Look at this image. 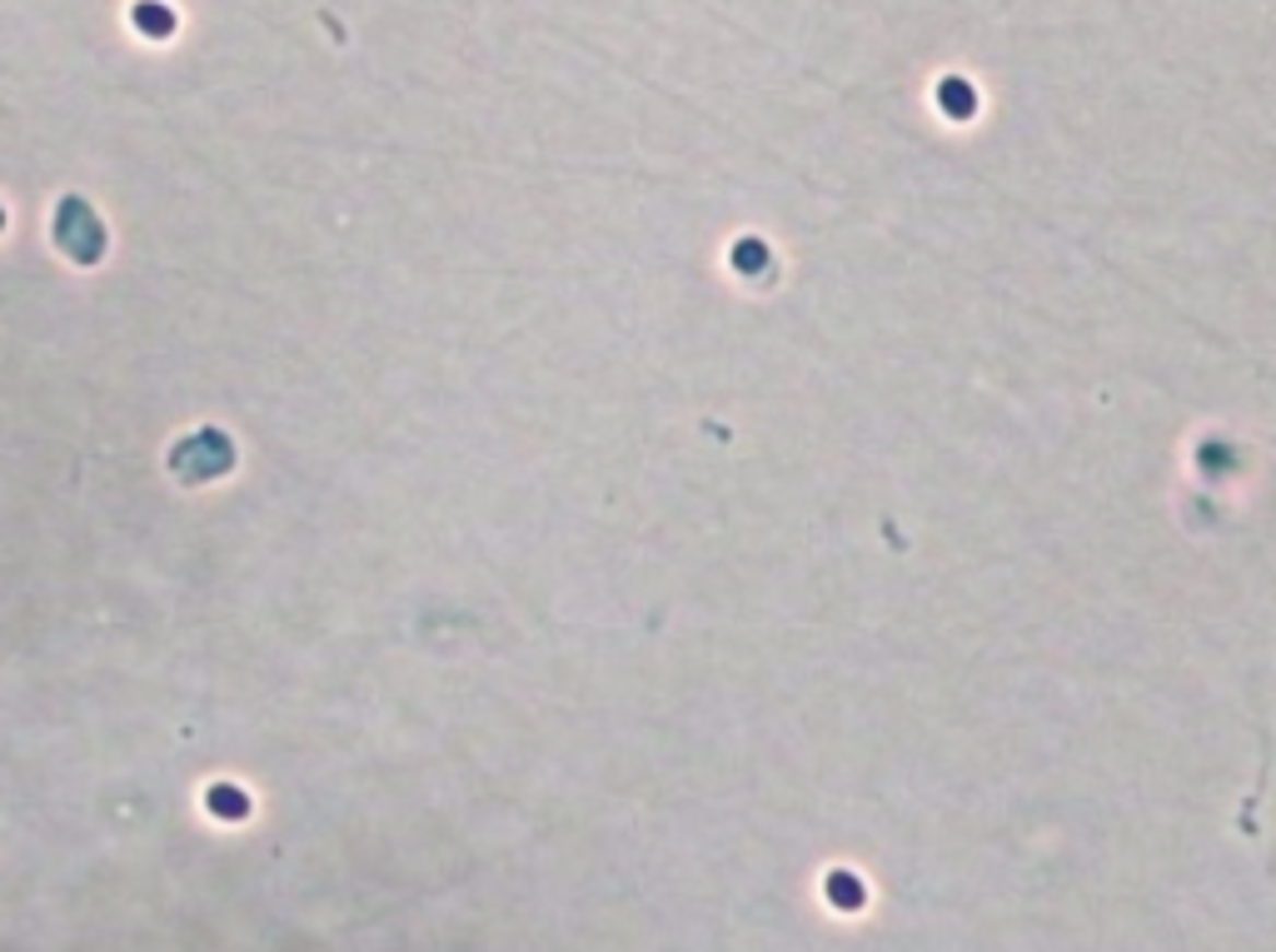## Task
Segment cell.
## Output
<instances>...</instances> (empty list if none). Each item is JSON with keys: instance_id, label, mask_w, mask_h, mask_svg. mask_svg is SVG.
<instances>
[{"instance_id": "cell-2", "label": "cell", "mask_w": 1276, "mask_h": 952, "mask_svg": "<svg viewBox=\"0 0 1276 952\" xmlns=\"http://www.w3.org/2000/svg\"><path fill=\"white\" fill-rule=\"evenodd\" d=\"M210 808H215L220 818H245V794L239 788H230V783H220V788H210Z\"/></svg>"}, {"instance_id": "cell-1", "label": "cell", "mask_w": 1276, "mask_h": 952, "mask_svg": "<svg viewBox=\"0 0 1276 952\" xmlns=\"http://www.w3.org/2000/svg\"><path fill=\"white\" fill-rule=\"evenodd\" d=\"M56 235H60V245H66V255H75V260H95V255L105 250L101 220L91 215V204H80V200H66V204H60Z\"/></svg>"}, {"instance_id": "cell-3", "label": "cell", "mask_w": 1276, "mask_h": 952, "mask_svg": "<svg viewBox=\"0 0 1276 952\" xmlns=\"http://www.w3.org/2000/svg\"><path fill=\"white\" fill-rule=\"evenodd\" d=\"M0 220H5V215H0Z\"/></svg>"}]
</instances>
